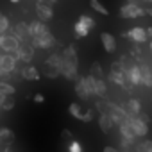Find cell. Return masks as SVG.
<instances>
[{"instance_id":"2e32d148","label":"cell","mask_w":152,"mask_h":152,"mask_svg":"<svg viewBox=\"0 0 152 152\" xmlns=\"http://www.w3.org/2000/svg\"><path fill=\"white\" fill-rule=\"evenodd\" d=\"M13 141H15V132L11 129H6V127L0 129V145L6 147V145H9Z\"/></svg>"},{"instance_id":"cb8c5ba5","label":"cell","mask_w":152,"mask_h":152,"mask_svg":"<svg viewBox=\"0 0 152 152\" xmlns=\"http://www.w3.org/2000/svg\"><path fill=\"white\" fill-rule=\"evenodd\" d=\"M2 111H11L13 107H15V97L13 95H6V99H4V102H2Z\"/></svg>"},{"instance_id":"4dcf8cb0","label":"cell","mask_w":152,"mask_h":152,"mask_svg":"<svg viewBox=\"0 0 152 152\" xmlns=\"http://www.w3.org/2000/svg\"><path fill=\"white\" fill-rule=\"evenodd\" d=\"M81 120L83 122H91L93 120V109H86V113H83Z\"/></svg>"},{"instance_id":"8992f818","label":"cell","mask_w":152,"mask_h":152,"mask_svg":"<svg viewBox=\"0 0 152 152\" xmlns=\"http://www.w3.org/2000/svg\"><path fill=\"white\" fill-rule=\"evenodd\" d=\"M34 48H36V47H34L31 41H22V45H20V48L16 50L15 57H16V59H22V61H31L32 56H34Z\"/></svg>"},{"instance_id":"ffe728a7","label":"cell","mask_w":152,"mask_h":152,"mask_svg":"<svg viewBox=\"0 0 152 152\" xmlns=\"http://www.w3.org/2000/svg\"><path fill=\"white\" fill-rule=\"evenodd\" d=\"M68 111H70V115H72L73 118L81 120V116H83V107H81L77 102H72V104H70V107H68Z\"/></svg>"},{"instance_id":"e575fe53","label":"cell","mask_w":152,"mask_h":152,"mask_svg":"<svg viewBox=\"0 0 152 152\" xmlns=\"http://www.w3.org/2000/svg\"><path fill=\"white\" fill-rule=\"evenodd\" d=\"M34 102H38V104H41V102H45V97H43L41 93H36V95H34Z\"/></svg>"},{"instance_id":"484cf974","label":"cell","mask_w":152,"mask_h":152,"mask_svg":"<svg viewBox=\"0 0 152 152\" xmlns=\"http://www.w3.org/2000/svg\"><path fill=\"white\" fill-rule=\"evenodd\" d=\"M79 22H83V23H84V25H86L88 29H93V27H95V23H97V22H95L93 18H90V16H86V15L79 16Z\"/></svg>"},{"instance_id":"74e56055","label":"cell","mask_w":152,"mask_h":152,"mask_svg":"<svg viewBox=\"0 0 152 152\" xmlns=\"http://www.w3.org/2000/svg\"><path fill=\"white\" fill-rule=\"evenodd\" d=\"M147 34H148V38H152V27H148V29H147Z\"/></svg>"},{"instance_id":"e0dca14e","label":"cell","mask_w":152,"mask_h":152,"mask_svg":"<svg viewBox=\"0 0 152 152\" xmlns=\"http://www.w3.org/2000/svg\"><path fill=\"white\" fill-rule=\"evenodd\" d=\"M140 68H141V84L150 88L152 86V68L148 64H141Z\"/></svg>"},{"instance_id":"60d3db41","label":"cell","mask_w":152,"mask_h":152,"mask_svg":"<svg viewBox=\"0 0 152 152\" xmlns=\"http://www.w3.org/2000/svg\"><path fill=\"white\" fill-rule=\"evenodd\" d=\"M150 52H152V38H150Z\"/></svg>"},{"instance_id":"d6a6232c","label":"cell","mask_w":152,"mask_h":152,"mask_svg":"<svg viewBox=\"0 0 152 152\" xmlns=\"http://www.w3.org/2000/svg\"><path fill=\"white\" fill-rule=\"evenodd\" d=\"M107 106H109V104H106L104 100H99V102H97V107L100 109V113H106V109H107Z\"/></svg>"},{"instance_id":"d4e9b609","label":"cell","mask_w":152,"mask_h":152,"mask_svg":"<svg viewBox=\"0 0 152 152\" xmlns=\"http://www.w3.org/2000/svg\"><path fill=\"white\" fill-rule=\"evenodd\" d=\"M134 148H136L138 152H152V140H145V141L138 143Z\"/></svg>"},{"instance_id":"6da1fadb","label":"cell","mask_w":152,"mask_h":152,"mask_svg":"<svg viewBox=\"0 0 152 152\" xmlns=\"http://www.w3.org/2000/svg\"><path fill=\"white\" fill-rule=\"evenodd\" d=\"M61 61H63L61 54H52L47 59V64H45V75L47 77H52V79L59 77L61 75Z\"/></svg>"},{"instance_id":"1f68e13d","label":"cell","mask_w":152,"mask_h":152,"mask_svg":"<svg viewBox=\"0 0 152 152\" xmlns=\"http://www.w3.org/2000/svg\"><path fill=\"white\" fill-rule=\"evenodd\" d=\"M61 138L66 140V141H72V140H73V134H72L68 129H63V131H61Z\"/></svg>"},{"instance_id":"b9f144b4","label":"cell","mask_w":152,"mask_h":152,"mask_svg":"<svg viewBox=\"0 0 152 152\" xmlns=\"http://www.w3.org/2000/svg\"><path fill=\"white\" fill-rule=\"evenodd\" d=\"M11 2H13V4H16V2H20V0H11Z\"/></svg>"},{"instance_id":"8d00e7d4","label":"cell","mask_w":152,"mask_h":152,"mask_svg":"<svg viewBox=\"0 0 152 152\" xmlns=\"http://www.w3.org/2000/svg\"><path fill=\"white\" fill-rule=\"evenodd\" d=\"M6 91H2V90H0V106H2V102H4V99H6Z\"/></svg>"},{"instance_id":"603a6c76","label":"cell","mask_w":152,"mask_h":152,"mask_svg":"<svg viewBox=\"0 0 152 152\" xmlns=\"http://www.w3.org/2000/svg\"><path fill=\"white\" fill-rule=\"evenodd\" d=\"M73 29H75V34H77V38H84V36L88 34V31H90L83 22H77V23L73 25Z\"/></svg>"},{"instance_id":"d6986e66","label":"cell","mask_w":152,"mask_h":152,"mask_svg":"<svg viewBox=\"0 0 152 152\" xmlns=\"http://www.w3.org/2000/svg\"><path fill=\"white\" fill-rule=\"evenodd\" d=\"M29 31H31L32 36H38V34L47 32L48 29H47V25L43 23V20H39V22H31V23H29Z\"/></svg>"},{"instance_id":"ab89813d","label":"cell","mask_w":152,"mask_h":152,"mask_svg":"<svg viewBox=\"0 0 152 152\" xmlns=\"http://www.w3.org/2000/svg\"><path fill=\"white\" fill-rule=\"evenodd\" d=\"M127 2H129V4H136V2H138V0H127Z\"/></svg>"},{"instance_id":"9c48e42d","label":"cell","mask_w":152,"mask_h":152,"mask_svg":"<svg viewBox=\"0 0 152 152\" xmlns=\"http://www.w3.org/2000/svg\"><path fill=\"white\" fill-rule=\"evenodd\" d=\"M36 15H38V18H39V20H43V22H48V20H52V16H54V11H52L50 4L38 2V4H36Z\"/></svg>"},{"instance_id":"44dd1931","label":"cell","mask_w":152,"mask_h":152,"mask_svg":"<svg viewBox=\"0 0 152 152\" xmlns=\"http://www.w3.org/2000/svg\"><path fill=\"white\" fill-rule=\"evenodd\" d=\"M95 95H99V97L106 95V84H104L102 77H95Z\"/></svg>"},{"instance_id":"52a82bcc","label":"cell","mask_w":152,"mask_h":152,"mask_svg":"<svg viewBox=\"0 0 152 152\" xmlns=\"http://www.w3.org/2000/svg\"><path fill=\"white\" fill-rule=\"evenodd\" d=\"M131 125H132V129H134V132H136L138 138L147 136V132H148V122H145L140 115L131 116Z\"/></svg>"},{"instance_id":"7a4b0ae2","label":"cell","mask_w":152,"mask_h":152,"mask_svg":"<svg viewBox=\"0 0 152 152\" xmlns=\"http://www.w3.org/2000/svg\"><path fill=\"white\" fill-rule=\"evenodd\" d=\"M31 43H32V45H34L36 48H50V47H54V45H56L57 41H56L54 34H52L50 31H47V32H43V34L32 36Z\"/></svg>"},{"instance_id":"f1b7e54d","label":"cell","mask_w":152,"mask_h":152,"mask_svg":"<svg viewBox=\"0 0 152 152\" xmlns=\"http://www.w3.org/2000/svg\"><path fill=\"white\" fill-rule=\"evenodd\" d=\"M7 29H9V20H7V16H4L2 13H0V34L6 32Z\"/></svg>"},{"instance_id":"ba28073f","label":"cell","mask_w":152,"mask_h":152,"mask_svg":"<svg viewBox=\"0 0 152 152\" xmlns=\"http://www.w3.org/2000/svg\"><path fill=\"white\" fill-rule=\"evenodd\" d=\"M122 36H124V38H129V39H132V41H136V43H143V41L148 39V34H147V31H145L143 27H134V29L124 32Z\"/></svg>"},{"instance_id":"4316f807","label":"cell","mask_w":152,"mask_h":152,"mask_svg":"<svg viewBox=\"0 0 152 152\" xmlns=\"http://www.w3.org/2000/svg\"><path fill=\"white\" fill-rule=\"evenodd\" d=\"M0 90H2V91H6L7 95H15V93H16V90H15V86H11V84H7V83H4V81H0Z\"/></svg>"},{"instance_id":"5b68a950","label":"cell","mask_w":152,"mask_h":152,"mask_svg":"<svg viewBox=\"0 0 152 152\" xmlns=\"http://www.w3.org/2000/svg\"><path fill=\"white\" fill-rule=\"evenodd\" d=\"M0 48H4L6 52H16L20 48V39L16 36H6L2 32L0 34Z\"/></svg>"},{"instance_id":"ac0fdd59","label":"cell","mask_w":152,"mask_h":152,"mask_svg":"<svg viewBox=\"0 0 152 152\" xmlns=\"http://www.w3.org/2000/svg\"><path fill=\"white\" fill-rule=\"evenodd\" d=\"M22 77L25 81H38L39 79V72L36 70V66H25L22 70Z\"/></svg>"},{"instance_id":"7c38bea8","label":"cell","mask_w":152,"mask_h":152,"mask_svg":"<svg viewBox=\"0 0 152 152\" xmlns=\"http://www.w3.org/2000/svg\"><path fill=\"white\" fill-rule=\"evenodd\" d=\"M15 64H16V57L11 56V54H4V56H0V70H4V72H13L15 70Z\"/></svg>"},{"instance_id":"9a60e30c","label":"cell","mask_w":152,"mask_h":152,"mask_svg":"<svg viewBox=\"0 0 152 152\" xmlns=\"http://www.w3.org/2000/svg\"><path fill=\"white\" fill-rule=\"evenodd\" d=\"M124 107H125V111H127L129 116H134V115H138V113L141 111V104H140V100H136V99H129Z\"/></svg>"},{"instance_id":"5bb4252c","label":"cell","mask_w":152,"mask_h":152,"mask_svg":"<svg viewBox=\"0 0 152 152\" xmlns=\"http://www.w3.org/2000/svg\"><path fill=\"white\" fill-rule=\"evenodd\" d=\"M113 118H111V115L109 113H102L100 115V118H99V125H100V131L104 132V134H107L109 131H111V127H113Z\"/></svg>"},{"instance_id":"8fae6325","label":"cell","mask_w":152,"mask_h":152,"mask_svg":"<svg viewBox=\"0 0 152 152\" xmlns=\"http://www.w3.org/2000/svg\"><path fill=\"white\" fill-rule=\"evenodd\" d=\"M100 41H102V47L106 48L107 54H113V52L116 50V39L113 38V34L102 32V34H100Z\"/></svg>"},{"instance_id":"7402d4cb","label":"cell","mask_w":152,"mask_h":152,"mask_svg":"<svg viewBox=\"0 0 152 152\" xmlns=\"http://www.w3.org/2000/svg\"><path fill=\"white\" fill-rule=\"evenodd\" d=\"M90 6H91L97 13H100L102 16H107V15H109V11H107V9L100 4V0H90Z\"/></svg>"},{"instance_id":"d590c367","label":"cell","mask_w":152,"mask_h":152,"mask_svg":"<svg viewBox=\"0 0 152 152\" xmlns=\"http://www.w3.org/2000/svg\"><path fill=\"white\" fill-rule=\"evenodd\" d=\"M104 152H118L116 147H104Z\"/></svg>"},{"instance_id":"277c9868","label":"cell","mask_w":152,"mask_h":152,"mask_svg":"<svg viewBox=\"0 0 152 152\" xmlns=\"http://www.w3.org/2000/svg\"><path fill=\"white\" fill-rule=\"evenodd\" d=\"M143 15H147V11H145V7H141L138 4H129L127 2V6L120 7V16L122 18H138V16H143Z\"/></svg>"},{"instance_id":"7bdbcfd3","label":"cell","mask_w":152,"mask_h":152,"mask_svg":"<svg viewBox=\"0 0 152 152\" xmlns=\"http://www.w3.org/2000/svg\"><path fill=\"white\" fill-rule=\"evenodd\" d=\"M145 2H152V0H145Z\"/></svg>"},{"instance_id":"f35d334b","label":"cell","mask_w":152,"mask_h":152,"mask_svg":"<svg viewBox=\"0 0 152 152\" xmlns=\"http://www.w3.org/2000/svg\"><path fill=\"white\" fill-rule=\"evenodd\" d=\"M145 11H147V15H148V16H152V7H148V9H145Z\"/></svg>"},{"instance_id":"3957f363","label":"cell","mask_w":152,"mask_h":152,"mask_svg":"<svg viewBox=\"0 0 152 152\" xmlns=\"http://www.w3.org/2000/svg\"><path fill=\"white\" fill-rule=\"evenodd\" d=\"M125 77H127V81H129V83H125V88L131 90L132 86H136V84L141 83V68H140L136 63L131 64V66H127V68H125Z\"/></svg>"},{"instance_id":"83f0119b","label":"cell","mask_w":152,"mask_h":152,"mask_svg":"<svg viewBox=\"0 0 152 152\" xmlns=\"http://www.w3.org/2000/svg\"><path fill=\"white\" fill-rule=\"evenodd\" d=\"M90 73H91V75H95V77H102V75H104V72H102V68H100V64H99V63H93V64H91Z\"/></svg>"},{"instance_id":"4fadbf2b","label":"cell","mask_w":152,"mask_h":152,"mask_svg":"<svg viewBox=\"0 0 152 152\" xmlns=\"http://www.w3.org/2000/svg\"><path fill=\"white\" fill-rule=\"evenodd\" d=\"M75 93H77V95H79L83 100H88V99H90L91 91H90V88H88L86 77H81V79H79V83L75 84Z\"/></svg>"},{"instance_id":"f546056e","label":"cell","mask_w":152,"mask_h":152,"mask_svg":"<svg viewBox=\"0 0 152 152\" xmlns=\"http://www.w3.org/2000/svg\"><path fill=\"white\" fill-rule=\"evenodd\" d=\"M68 150H70V152H81V150H83V147H81V143H79V141L72 140V141L68 143Z\"/></svg>"},{"instance_id":"30bf717a","label":"cell","mask_w":152,"mask_h":152,"mask_svg":"<svg viewBox=\"0 0 152 152\" xmlns=\"http://www.w3.org/2000/svg\"><path fill=\"white\" fill-rule=\"evenodd\" d=\"M15 36L18 38V39H22V41H31L32 39V34H31V31H29V25L27 23H16V27H15Z\"/></svg>"},{"instance_id":"836d02e7","label":"cell","mask_w":152,"mask_h":152,"mask_svg":"<svg viewBox=\"0 0 152 152\" xmlns=\"http://www.w3.org/2000/svg\"><path fill=\"white\" fill-rule=\"evenodd\" d=\"M140 54H141V48H140L138 45H134V47L131 48V56H132V57H136V56H140Z\"/></svg>"}]
</instances>
